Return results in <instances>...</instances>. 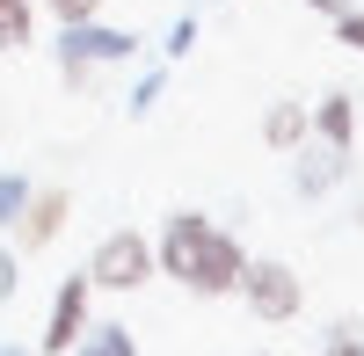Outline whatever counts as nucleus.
<instances>
[{
    "label": "nucleus",
    "instance_id": "9d476101",
    "mask_svg": "<svg viewBox=\"0 0 364 356\" xmlns=\"http://www.w3.org/2000/svg\"><path fill=\"white\" fill-rule=\"evenodd\" d=\"M73 349H80V356H139V342H132L124 328H87Z\"/></svg>",
    "mask_w": 364,
    "mask_h": 356
},
{
    "label": "nucleus",
    "instance_id": "423d86ee",
    "mask_svg": "<svg viewBox=\"0 0 364 356\" xmlns=\"http://www.w3.org/2000/svg\"><path fill=\"white\" fill-rule=\"evenodd\" d=\"M87 291H95L87 277H66V284H58V299H51V328H44V349H51V356H66V349L87 335Z\"/></svg>",
    "mask_w": 364,
    "mask_h": 356
},
{
    "label": "nucleus",
    "instance_id": "dca6fc26",
    "mask_svg": "<svg viewBox=\"0 0 364 356\" xmlns=\"http://www.w3.org/2000/svg\"><path fill=\"white\" fill-rule=\"evenodd\" d=\"M44 8H51L58 22H87V15H95V8H102V0H44Z\"/></svg>",
    "mask_w": 364,
    "mask_h": 356
},
{
    "label": "nucleus",
    "instance_id": "7ed1b4c3",
    "mask_svg": "<svg viewBox=\"0 0 364 356\" xmlns=\"http://www.w3.org/2000/svg\"><path fill=\"white\" fill-rule=\"evenodd\" d=\"M240 299H248V313L255 320H299V306H306V291H299V277L284 269V262H248L240 269Z\"/></svg>",
    "mask_w": 364,
    "mask_h": 356
},
{
    "label": "nucleus",
    "instance_id": "0eeeda50",
    "mask_svg": "<svg viewBox=\"0 0 364 356\" xmlns=\"http://www.w3.org/2000/svg\"><path fill=\"white\" fill-rule=\"evenodd\" d=\"M66 189H44V196H29L22 204V218H15V233H22V247H51L58 240V226H66Z\"/></svg>",
    "mask_w": 364,
    "mask_h": 356
},
{
    "label": "nucleus",
    "instance_id": "f257e3e1",
    "mask_svg": "<svg viewBox=\"0 0 364 356\" xmlns=\"http://www.w3.org/2000/svg\"><path fill=\"white\" fill-rule=\"evenodd\" d=\"M154 262H161L175 284H190L197 299H226V291H240V269H248L240 240H233V233H219L204 211H175Z\"/></svg>",
    "mask_w": 364,
    "mask_h": 356
},
{
    "label": "nucleus",
    "instance_id": "39448f33",
    "mask_svg": "<svg viewBox=\"0 0 364 356\" xmlns=\"http://www.w3.org/2000/svg\"><path fill=\"white\" fill-rule=\"evenodd\" d=\"M291 153H299V160H291V182H299V196H328V189H336L343 174H350V153H343V145H328V138H314V131L299 138Z\"/></svg>",
    "mask_w": 364,
    "mask_h": 356
},
{
    "label": "nucleus",
    "instance_id": "ddd939ff",
    "mask_svg": "<svg viewBox=\"0 0 364 356\" xmlns=\"http://www.w3.org/2000/svg\"><path fill=\"white\" fill-rule=\"evenodd\" d=\"M190 44H197V15H175V29H168V58H190Z\"/></svg>",
    "mask_w": 364,
    "mask_h": 356
},
{
    "label": "nucleus",
    "instance_id": "a211bd4d",
    "mask_svg": "<svg viewBox=\"0 0 364 356\" xmlns=\"http://www.w3.org/2000/svg\"><path fill=\"white\" fill-rule=\"evenodd\" d=\"M299 8H314V15H328V22H336V15L350 8V0H299Z\"/></svg>",
    "mask_w": 364,
    "mask_h": 356
},
{
    "label": "nucleus",
    "instance_id": "20e7f679",
    "mask_svg": "<svg viewBox=\"0 0 364 356\" xmlns=\"http://www.w3.org/2000/svg\"><path fill=\"white\" fill-rule=\"evenodd\" d=\"M146 277H154V247L139 240V233H109V240L95 247V262H87V284H102V291H139Z\"/></svg>",
    "mask_w": 364,
    "mask_h": 356
},
{
    "label": "nucleus",
    "instance_id": "6ab92c4d",
    "mask_svg": "<svg viewBox=\"0 0 364 356\" xmlns=\"http://www.w3.org/2000/svg\"><path fill=\"white\" fill-rule=\"evenodd\" d=\"M0 356H22V349H0Z\"/></svg>",
    "mask_w": 364,
    "mask_h": 356
},
{
    "label": "nucleus",
    "instance_id": "f8f14e48",
    "mask_svg": "<svg viewBox=\"0 0 364 356\" xmlns=\"http://www.w3.org/2000/svg\"><path fill=\"white\" fill-rule=\"evenodd\" d=\"M22 204H29V182H22V174H8V182H0V218H22Z\"/></svg>",
    "mask_w": 364,
    "mask_h": 356
},
{
    "label": "nucleus",
    "instance_id": "9b49d317",
    "mask_svg": "<svg viewBox=\"0 0 364 356\" xmlns=\"http://www.w3.org/2000/svg\"><path fill=\"white\" fill-rule=\"evenodd\" d=\"M29 44V0H0V51Z\"/></svg>",
    "mask_w": 364,
    "mask_h": 356
},
{
    "label": "nucleus",
    "instance_id": "f3484780",
    "mask_svg": "<svg viewBox=\"0 0 364 356\" xmlns=\"http://www.w3.org/2000/svg\"><path fill=\"white\" fill-rule=\"evenodd\" d=\"M357 349H364V335H357V328H350V320H343V328H336V335H328V356H357Z\"/></svg>",
    "mask_w": 364,
    "mask_h": 356
},
{
    "label": "nucleus",
    "instance_id": "6e6552de",
    "mask_svg": "<svg viewBox=\"0 0 364 356\" xmlns=\"http://www.w3.org/2000/svg\"><path fill=\"white\" fill-rule=\"evenodd\" d=\"M314 124V138H328V145H343L350 153V138H357V109H350V95H321V109L306 116Z\"/></svg>",
    "mask_w": 364,
    "mask_h": 356
},
{
    "label": "nucleus",
    "instance_id": "f03ea898",
    "mask_svg": "<svg viewBox=\"0 0 364 356\" xmlns=\"http://www.w3.org/2000/svg\"><path fill=\"white\" fill-rule=\"evenodd\" d=\"M66 37H58V58H66V80H87V66H124V58L139 51L132 29H95V15L87 22H58Z\"/></svg>",
    "mask_w": 364,
    "mask_h": 356
},
{
    "label": "nucleus",
    "instance_id": "1a4fd4ad",
    "mask_svg": "<svg viewBox=\"0 0 364 356\" xmlns=\"http://www.w3.org/2000/svg\"><path fill=\"white\" fill-rule=\"evenodd\" d=\"M306 131H314V124H306V109H299V102H269V109H262V138L277 145V153H291Z\"/></svg>",
    "mask_w": 364,
    "mask_h": 356
},
{
    "label": "nucleus",
    "instance_id": "aec40b11",
    "mask_svg": "<svg viewBox=\"0 0 364 356\" xmlns=\"http://www.w3.org/2000/svg\"><path fill=\"white\" fill-rule=\"evenodd\" d=\"M357 356H364V349H357Z\"/></svg>",
    "mask_w": 364,
    "mask_h": 356
},
{
    "label": "nucleus",
    "instance_id": "4468645a",
    "mask_svg": "<svg viewBox=\"0 0 364 356\" xmlns=\"http://www.w3.org/2000/svg\"><path fill=\"white\" fill-rule=\"evenodd\" d=\"M154 102H161V73H146V80L132 87V102H124V109H132V116H146V109H154Z\"/></svg>",
    "mask_w": 364,
    "mask_h": 356
},
{
    "label": "nucleus",
    "instance_id": "2eb2a0df",
    "mask_svg": "<svg viewBox=\"0 0 364 356\" xmlns=\"http://www.w3.org/2000/svg\"><path fill=\"white\" fill-rule=\"evenodd\" d=\"M336 29H343V44H350V51H364V15H357V0L336 15Z\"/></svg>",
    "mask_w": 364,
    "mask_h": 356
}]
</instances>
